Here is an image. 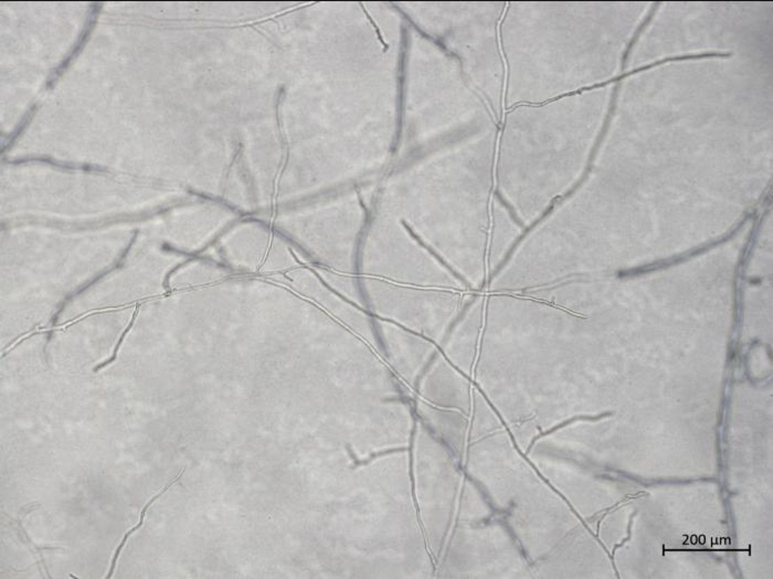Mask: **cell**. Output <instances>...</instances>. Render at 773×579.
<instances>
[{"mask_svg":"<svg viewBox=\"0 0 773 579\" xmlns=\"http://www.w3.org/2000/svg\"><path fill=\"white\" fill-rule=\"evenodd\" d=\"M183 472H185V469H183V470H181V474L177 476V478L173 479V480H171V481H170L169 484L166 486V487L162 488V489L160 490V491L158 492V493H157L155 497H152V500H149V502L145 504V507H144L143 510H141V518H139V524H137V525H135L133 529L130 530V531L126 533L125 536H124L122 542H121L120 546L116 548V552H115L114 557H113L112 565H111V569H109V575H107V578H111V577H112L113 573H114L115 566H116L117 559H118V557H120L121 552H122L123 548L125 546L126 542H128V539H130V535L134 534V533H135L137 530H139V527H143L144 521H145V514H146V511L148 510L149 507H151V505H153V503H154L155 501L158 500V499H160V497H162V495H164V493H165V492L167 491V490L169 489V488L171 487L173 484H175L176 482L178 481L179 479H181V476H183Z\"/></svg>","mask_w":773,"mask_h":579,"instance_id":"obj_1","label":"cell"}]
</instances>
